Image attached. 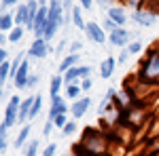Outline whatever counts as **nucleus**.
I'll return each mask as SVG.
<instances>
[{"instance_id": "nucleus-1", "label": "nucleus", "mask_w": 159, "mask_h": 156, "mask_svg": "<svg viewBox=\"0 0 159 156\" xmlns=\"http://www.w3.org/2000/svg\"><path fill=\"white\" fill-rule=\"evenodd\" d=\"M136 76H138L142 82L159 86V44L148 47L144 59L140 61V68H138Z\"/></svg>"}, {"instance_id": "nucleus-2", "label": "nucleus", "mask_w": 159, "mask_h": 156, "mask_svg": "<svg viewBox=\"0 0 159 156\" xmlns=\"http://www.w3.org/2000/svg\"><path fill=\"white\" fill-rule=\"evenodd\" d=\"M81 144L98 156H106L110 152V141H108V137H106V133L100 131V129H93V127H87L85 131H83Z\"/></svg>"}, {"instance_id": "nucleus-3", "label": "nucleus", "mask_w": 159, "mask_h": 156, "mask_svg": "<svg viewBox=\"0 0 159 156\" xmlns=\"http://www.w3.org/2000/svg\"><path fill=\"white\" fill-rule=\"evenodd\" d=\"M159 19V11L155 9H148V6H140V9H134L132 13V21L138 23L140 27H151V25H155Z\"/></svg>"}, {"instance_id": "nucleus-4", "label": "nucleus", "mask_w": 159, "mask_h": 156, "mask_svg": "<svg viewBox=\"0 0 159 156\" xmlns=\"http://www.w3.org/2000/svg\"><path fill=\"white\" fill-rule=\"evenodd\" d=\"M21 97L19 95H13L9 99V103H7V108H4V118H2V124L4 127H15L17 122H19V106H21Z\"/></svg>"}, {"instance_id": "nucleus-5", "label": "nucleus", "mask_w": 159, "mask_h": 156, "mask_svg": "<svg viewBox=\"0 0 159 156\" xmlns=\"http://www.w3.org/2000/svg\"><path fill=\"white\" fill-rule=\"evenodd\" d=\"M85 36L91 40V42H96V44H104L106 42V38H108V34L104 32V27H102V23H98V21H87L85 25Z\"/></svg>"}, {"instance_id": "nucleus-6", "label": "nucleus", "mask_w": 159, "mask_h": 156, "mask_svg": "<svg viewBox=\"0 0 159 156\" xmlns=\"http://www.w3.org/2000/svg\"><path fill=\"white\" fill-rule=\"evenodd\" d=\"M49 53H51V47L45 38H34L32 44L28 47V57H32V59H45Z\"/></svg>"}, {"instance_id": "nucleus-7", "label": "nucleus", "mask_w": 159, "mask_h": 156, "mask_svg": "<svg viewBox=\"0 0 159 156\" xmlns=\"http://www.w3.org/2000/svg\"><path fill=\"white\" fill-rule=\"evenodd\" d=\"M89 76H91V65H83V63H79V65H74L72 70H68V72L64 74V82H66V84L81 82L83 78H89Z\"/></svg>"}, {"instance_id": "nucleus-8", "label": "nucleus", "mask_w": 159, "mask_h": 156, "mask_svg": "<svg viewBox=\"0 0 159 156\" xmlns=\"http://www.w3.org/2000/svg\"><path fill=\"white\" fill-rule=\"evenodd\" d=\"M11 80H13V86H15L17 91H25V89H28V80H30V61L24 59V63L19 65L17 74L13 76Z\"/></svg>"}, {"instance_id": "nucleus-9", "label": "nucleus", "mask_w": 159, "mask_h": 156, "mask_svg": "<svg viewBox=\"0 0 159 156\" xmlns=\"http://www.w3.org/2000/svg\"><path fill=\"white\" fill-rule=\"evenodd\" d=\"M134 36L129 30H125V27H117L115 32H110L108 34V42L112 44V47H119V48H125L132 40L129 38Z\"/></svg>"}, {"instance_id": "nucleus-10", "label": "nucleus", "mask_w": 159, "mask_h": 156, "mask_svg": "<svg viewBox=\"0 0 159 156\" xmlns=\"http://www.w3.org/2000/svg\"><path fill=\"white\" fill-rule=\"evenodd\" d=\"M89 108H91V99H89L87 95H83L81 99L72 101V106H70V114H72L74 120H81L87 112H89Z\"/></svg>"}, {"instance_id": "nucleus-11", "label": "nucleus", "mask_w": 159, "mask_h": 156, "mask_svg": "<svg viewBox=\"0 0 159 156\" xmlns=\"http://www.w3.org/2000/svg\"><path fill=\"white\" fill-rule=\"evenodd\" d=\"M70 112V106L66 103V97H51V108H49V118H55L57 114H68Z\"/></svg>"}, {"instance_id": "nucleus-12", "label": "nucleus", "mask_w": 159, "mask_h": 156, "mask_svg": "<svg viewBox=\"0 0 159 156\" xmlns=\"http://www.w3.org/2000/svg\"><path fill=\"white\" fill-rule=\"evenodd\" d=\"M106 17L112 19L119 27H125V23H127V13H125V9L123 6H117V4H112L110 9H106Z\"/></svg>"}, {"instance_id": "nucleus-13", "label": "nucleus", "mask_w": 159, "mask_h": 156, "mask_svg": "<svg viewBox=\"0 0 159 156\" xmlns=\"http://www.w3.org/2000/svg\"><path fill=\"white\" fill-rule=\"evenodd\" d=\"M30 131H32V124H30V122H25L24 127L19 129V133H17V137H15V141H13V148H17V150H24L25 145L30 144V141H28V137H30Z\"/></svg>"}, {"instance_id": "nucleus-14", "label": "nucleus", "mask_w": 159, "mask_h": 156, "mask_svg": "<svg viewBox=\"0 0 159 156\" xmlns=\"http://www.w3.org/2000/svg\"><path fill=\"white\" fill-rule=\"evenodd\" d=\"M115 68H117V59L115 57H106V59L100 63V78L102 80H108L110 76L115 74Z\"/></svg>"}, {"instance_id": "nucleus-15", "label": "nucleus", "mask_w": 159, "mask_h": 156, "mask_svg": "<svg viewBox=\"0 0 159 156\" xmlns=\"http://www.w3.org/2000/svg\"><path fill=\"white\" fill-rule=\"evenodd\" d=\"M32 106H34V95H32V97H25L24 101H21V106H19V122H21V124L30 122V112H32Z\"/></svg>"}, {"instance_id": "nucleus-16", "label": "nucleus", "mask_w": 159, "mask_h": 156, "mask_svg": "<svg viewBox=\"0 0 159 156\" xmlns=\"http://www.w3.org/2000/svg\"><path fill=\"white\" fill-rule=\"evenodd\" d=\"M79 61H81V55H76V53H68L66 57H61V61H60V74H66L68 70H72L74 65H79Z\"/></svg>"}, {"instance_id": "nucleus-17", "label": "nucleus", "mask_w": 159, "mask_h": 156, "mask_svg": "<svg viewBox=\"0 0 159 156\" xmlns=\"http://www.w3.org/2000/svg\"><path fill=\"white\" fill-rule=\"evenodd\" d=\"M64 97L70 99V101H76L83 97V89H81V82H72V84H66L64 86Z\"/></svg>"}, {"instance_id": "nucleus-18", "label": "nucleus", "mask_w": 159, "mask_h": 156, "mask_svg": "<svg viewBox=\"0 0 159 156\" xmlns=\"http://www.w3.org/2000/svg\"><path fill=\"white\" fill-rule=\"evenodd\" d=\"M66 86L64 82V74H55V76H51V82H49V95L51 97H57L60 95V91Z\"/></svg>"}, {"instance_id": "nucleus-19", "label": "nucleus", "mask_w": 159, "mask_h": 156, "mask_svg": "<svg viewBox=\"0 0 159 156\" xmlns=\"http://www.w3.org/2000/svg\"><path fill=\"white\" fill-rule=\"evenodd\" d=\"M13 27H15V15L11 11L2 13V17H0V32L2 34H9Z\"/></svg>"}, {"instance_id": "nucleus-20", "label": "nucleus", "mask_w": 159, "mask_h": 156, "mask_svg": "<svg viewBox=\"0 0 159 156\" xmlns=\"http://www.w3.org/2000/svg\"><path fill=\"white\" fill-rule=\"evenodd\" d=\"M72 25H76L79 30L85 32L87 21L83 19V6H81V4H74V9H72Z\"/></svg>"}, {"instance_id": "nucleus-21", "label": "nucleus", "mask_w": 159, "mask_h": 156, "mask_svg": "<svg viewBox=\"0 0 159 156\" xmlns=\"http://www.w3.org/2000/svg\"><path fill=\"white\" fill-rule=\"evenodd\" d=\"M25 21H28V2L19 4L17 11H15V25H24L25 27Z\"/></svg>"}, {"instance_id": "nucleus-22", "label": "nucleus", "mask_w": 159, "mask_h": 156, "mask_svg": "<svg viewBox=\"0 0 159 156\" xmlns=\"http://www.w3.org/2000/svg\"><path fill=\"white\" fill-rule=\"evenodd\" d=\"M24 156H40V141L38 139H32L24 148Z\"/></svg>"}, {"instance_id": "nucleus-23", "label": "nucleus", "mask_w": 159, "mask_h": 156, "mask_svg": "<svg viewBox=\"0 0 159 156\" xmlns=\"http://www.w3.org/2000/svg\"><path fill=\"white\" fill-rule=\"evenodd\" d=\"M9 148V127L0 122V152H7Z\"/></svg>"}, {"instance_id": "nucleus-24", "label": "nucleus", "mask_w": 159, "mask_h": 156, "mask_svg": "<svg viewBox=\"0 0 159 156\" xmlns=\"http://www.w3.org/2000/svg\"><path fill=\"white\" fill-rule=\"evenodd\" d=\"M25 34V27L24 25H15L11 32H9V42H19Z\"/></svg>"}, {"instance_id": "nucleus-25", "label": "nucleus", "mask_w": 159, "mask_h": 156, "mask_svg": "<svg viewBox=\"0 0 159 156\" xmlns=\"http://www.w3.org/2000/svg\"><path fill=\"white\" fill-rule=\"evenodd\" d=\"M11 78V61H2L0 63V84H4Z\"/></svg>"}, {"instance_id": "nucleus-26", "label": "nucleus", "mask_w": 159, "mask_h": 156, "mask_svg": "<svg viewBox=\"0 0 159 156\" xmlns=\"http://www.w3.org/2000/svg\"><path fill=\"white\" fill-rule=\"evenodd\" d=\"M40 110H43V97H40V95H34V106H32V112H30V122H32V120L40 114Z\"/></svg>"}, {"instance_id": "nucleus-27", "label": "nucleus", "mask_w": 159, "mask_h": 156, "mask_svg": "<svg viewBox=\"0 0 159 156\" xmlns=\"http://www.w3.org/2000/svg\"><path fill=\"white\" fill-rule=\"evenodd\" d=\"M79 131V124H76V120H68V124H66V127H64V129H61V133H64V137H72L74 133Z\"/></svg>"}, {"instance_id": "nucleus-28", "label": "nucleus", "mask_w": 159, "mask_h": 156, "mask_svg": "<svg viewBox=\"0 0 159 156\" xmlns=\"http://www.w3.org/2000/svg\"><path fill=\"white\" fill-rule=\"evenodd\" d=\"M55 122V129H64L66 124H68V114H57L55 118H51Z\"/></svg>"}, {"instance_id": "nucleus-29", "label": "nucleus", "mask_w": 159, "mask_h": 156, "mask_svg": "<svg viewBox=\"0 0 159 156\" xmlns=\"http://www.w3.org/2000/svg\"><path fill=\"white\" fill-rule=\"evenodd\" d=\"M129 57H134L129 51H127V47L125 48H121V53H119V57H117V63H121V65H125L127 61H129Z\"/></svg>"}, {"instance_id": "nucleus-30", "label": "nucleus", "mask_w": 159, "mask_h": 156, "mask_svg": "<svg viewBox=\"0 0 159 156\" xmlns=\"http://www.w3.org/2000/svg\"><path fill=\"white\" fill-rule=\"evenodd\" d=\"M102 27H104V32H106V34H110V32H115V30H117L119 25L115 23L112 19H108V17H106V19L102 21Z\"/></svg>"}, {"instance_id": "nucleus-31", "label": "nucleus", "mask_w": 159, "mask_h": 156, "mask_svg": "<svg viewBox=\"0 0 159 156\" xmlns=\"http://www.w3.org/2000/svg\"><path fill=\"white\" fill-rule=\"evenodd\" d=\"M127 51H129L132 55H138V53L142 51V42H140V40H132V42L127 44Z\"/></svg>"}, {"instance_id": "nucleus-32", "label": "nucleus", "mask_w": 159, "mask_h": 156, "mask_svg": "<svg viewBox=\"0 0 159 156\" xmlns=\"http://www.w3.org/2000/svg\"><path fill=\"white\" fill-rule=\"evenodd\" d=\"M55 152H57V144H47L43 148L40 156H55Z\"/></svg>"}, {"instance_id": "nucleus-33", "label": "nucleus", "mask_w": 159, "mask_h": 156, "mask_svg": "<svg viewBox=\"0 0 159 156\" xmlns=\"http://www.w3.org/2000/svg\"><path fill=\"white\" fill-rule=\"evenodd\" d=\"M68 48H70V53H76V55H79V53L83 51V42H81V40H70Z\"/></svg>"}, {"instance_id": "nucleus-34", "label": "nucleus", "mask_w": 159, "mask_h": 156, "mask_svg": "<svg viewBox=\"0 0 159 156\" xmlns=\"http://www.w3.org/2000/svg\"><path fill=\"white\" fill-rule=\"evenodd\" d=\"M53 129H55V122L49 118L47 122H45V127H43V137H49L51 133H53Z\"/></svg>"}, {"instance_id": "nucleus-35", "label": "nucleus", "mask_w": 159, "mask_h": 156, "mask_svg": "<svg viewBox=\"0 0 159 156\" xmlns=\"http://www.w3.org/2000/svg\"><path fill=\"white\" fill-rule=\"evenodd\" d=\"M19 0H0V6H2V13H7L9 9H13Z\"/></svg>"}, {"instance_id": "nucleus-36", "label": "nucleus", "mask_w": 159, "mask_h": 156, "mask_svg": "<svg viewBox=\"0 0 159 156\" xmlns=\"http://www.w3.org/2000/svg\"><path fill=\"white\" fill-rule=\"evenodd\" d=\"M91 86H93V80H91V76L81 80V89H83V93H85V91H91Z\"/></svg>"}, {"instance_id": "nucleus-37", "label": "nucleus", "mask_w": 159, "mask_h": 156, "mask_svg": "<svg viewBox=\"0 0 159 156\" xmlns=\"http://www.w3.org/2000/svg\"><path fill=\"white\" fill-rule=\"evenodd\" d=\"M79 4H81L83 9H87V11H91L93 4H96V0H79Z\"/></svg>"}, {"instance_id": "nucleus-38", "label": "nucleus", "mask_w": 159, "mask_h": 156, "mask_svg": "<svg viewBox=\"0 0 159 156\" xmlns=\"http://www.w3.org/2000/svg\"><path fill=\"white\" fill-rule=\"evenodd\" d=\"M38 84V74H30V80H28V89H34Z\"/></svg>"}, {"instance_id": "nucleus-39", "label": "nucleus", "mask_w": 159, "mask_h": 156, "mask_svg": "<svg viewBox=\"0 0 159 156\" xmlns=\"http://www.w3.org/2000/svg\"><path fill=\"white\" fill-rule=\"evenodd\" d=\"M96 4H98L100 9H110L112 6V0H96Z\"/></svg>"}, {"instance_id": "nucleus-40", "label": "nucleus", "mask_w": 159, "mask_h": 156, "mask_svg": "<svg viewBox=\"0 0 159 156\" xmlns=\"http://www.w3.org/2000/svg\"><path fill=\"white\" fill-rule=\"evenodd\" d=\"M2 61H9V51H7V47H0V63Z\"/></svg>"}, {"instance_id": "nucleus-41", "label": "nucleus", "mask_w": 159, "mask_h": 156, "mask_svg": "<svg viewBox=\"0 0 159 156\" xmlns=\"http://www.w3.org/2000/svg\"><path fill=\"white\" fill-rule=\"evenodd\" d=\"M68 44H70V42H66V40H61L60 44H57V47H55V53H57V55H60V53H61V51H64V48H66V47H68Z\"/></svg>"}]
</instances>
